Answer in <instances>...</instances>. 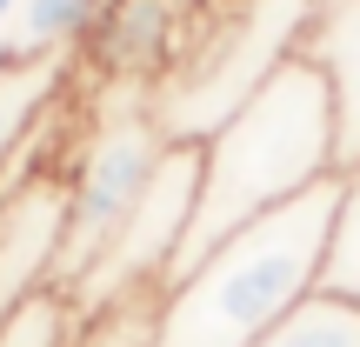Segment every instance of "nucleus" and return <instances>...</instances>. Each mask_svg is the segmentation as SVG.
<instances>
[{"label":"nucleus","mask_w":360,"mask_h":347,"mask_svg":"<svg viewBox=\"0 0 360 347\" xmlns=\"http://www.w3.org/2000/svg\"><path fill=\"white\" fill-rule=\"evenodd\" d=\"M347 174L340 168V120L314 61H287L233 120H220L200 141V201H193V234L180 267L227 241L233 227L300 201L307 187Z\"/></svg>","instance_id":"2"},{"label":"nucleus","mask_w":360,"mask_h":347,"mask_svg":"<svg viewBox=\"0 0 360 347\" xmlns=\"http://www.w3.org/2000/svg\"><path fill=\"white\" fill-rule=\"evenodd\" d=\"M154 308H160V294H141V301H120V308L87 314L74 347H154Z\"/></svg>","instance_id":"13"},{"label":"nucleus","mask_w":360,"mask_h":347,"mask_svg":"<svg viewBox=\"0 0 360 347\" xmlns=\"http://www.w3.org/2000/svg\"><path fill=\"white\" fill-rule=\"evenodd\" d=\"M167 134L147 114V87H101V101L87 107V120L74 127L67 147V247H60V287L101 254L120 234V220L134 214V201L147 194L160 154H167Z\"/></svg>","instance_id":"4"},{"label":"nucleus","mask_w":360,"mask_h":347,"mask_svg":"<svg viewBox=\"0 0 360 347\" xmlns=\"http://www.w3.org/2000/svg\"><path fill=\"white\" fill-rule=\"evenodd\" d=\"M74 334H80V314H74V301H67L60 287L20 301V308L0 321V347H74Z\"/></svg>","instance_id":"12"},{"label":"nucleus","mask_w":360,"mask_h":347,"mask_svg":"<svg viewBox=\"0 0 360 347\" xmlns=\"http://www.w3.org/2000/svg\"><path fill=\"white\" fill-rule=\"evenodd\" d=\"M13 7H20V0H0V27H7V20H13Z\"/></svg>","instance_id":"14"},{"label":"nucleus","mask_w":360,"mask_h":347,"mask_svg":"<svg viewBox=\"0 0 360 347\" xmlns=\"http://www.w3.org/2000/svg\"><path fill=\"white\" fill-rule=\"evenodd\" d=\"M334 207L340 174L214 241L167 281L154 308V347H254L267 327H281L307 294H321Z\"/></svg>","instance_id":"1"},{"label":"nucleus","mask_w":360,"mask_h":347,"mask_svg":"<svg viewBox=\"0 0 360 347\" xmlns=\"http://www.w3.org/2000/svg\"><path fill=\"white\" fill-rule=\"evenodd\" d=\"M193 201H200V147H167L147 194L120 220V234L60 287L80 321L141 294H167V281L180 274V254H187V234H193Z\"/></svg>","instance_id":"5"},{"label":"nucleus","mask_w":360,"mask_h":347,"mask_svg":"<svg viewBox=\"0 0 360 347\" xmlns=\"http://www.w3.org/2000/svg\"><path fill=\"white\" fill-rule=\"evenodd\" d=\"M254 347H360V308L340 294H307L281 327H267Z\"/></svg>","instance_id":"10"},{"label":"nucleus","mask_w":360,"mask_h":347,"mask_svg":"<svg viewBox=\"0 0 360 347\" xmlns=\"http://www.w3.org/2000/svg\"><path fill=\"white\" fill-rule=\"evenodd\" d=\"M321 294H340L360 308V168L340 174V207H334V234H327Z\"/></svg>","instance_id":"11"},{"label":"nucleus","mask_w":360,"mask_h":347,"mask_svg":"<svg viewBox=\"0 0 360 347\" xmlns=\"http://www.w3.org/2000/svg\"><path fill=\"white\" fill-rule=\"evenodd\" d=\"M101 7H114V0H101Z\"/></svg>","instance_id":"15"},{"label":"nucleus","mask_w":360,"mask_h":347,"mask_svg":"<svg viewBox=\"0 0 360 347\" xmlns=\"http://www.w3.org/2000/svg\"><path fill=\"white\" fill-rule=\"evenodd\" d=\"M300 61L321 67L340 120V168H360V0H321L314 27L300 40Z\"/></svg>","instance_id":"7"},{"label":"nucleus","mask_w":360,"mask_h":347,"mask_svg":"<svg viewBox=\"0 0 360 347\" xmlns=\"http://www.w3.org/2000/svg\"><path fill=\"white\" fill-rule=\"evenodd\" d=\"M321 0H187L174 61L147 87V114L174 147H200L300 53Z\"/></svg>","instance_id":"3"},{"label":"nucleus","mask_w":360,"mask_h":347,"mask_svg":"<svg viewBox=\"0 0 360 347\" xmlns=\"http://www.w3.org/2000/svg\"><path fill=\"white\" fill-rule=\"evenodd\" d=\"M94 20H101V0H20L0 53L7 61H74Z\"/></svg>","instance_id":"9"},{"label":"nucleus","mask_w":360,"mask_h":347,"mask_svg":"<svg viewBox=\"0 0 360 347\" xmlns=\"http://www.w3.org/2000/svg\"><path fill=\"white\" fill-rule=\"evenodd\" d=\"M67 80H74V61H7L0 53V180L27 154V141L47 127Z\"/></svg>","instance_id":"8"},{"label":"nucleus","mask_w":360,"mask_h":347,"mask_svg":"<svg viewBox=\"0 0 360 347\" xmlns=\"http://www.w3.org/2000/svg\"><path fill=\"white\" fill-rule=\"evenodd\" d=\"M60 247H67V180H60V160L40 154V134H34L27 154L0 180V321L20 301L60 287Z\"/></svg>","instance_id":"6"}]
</instances>
